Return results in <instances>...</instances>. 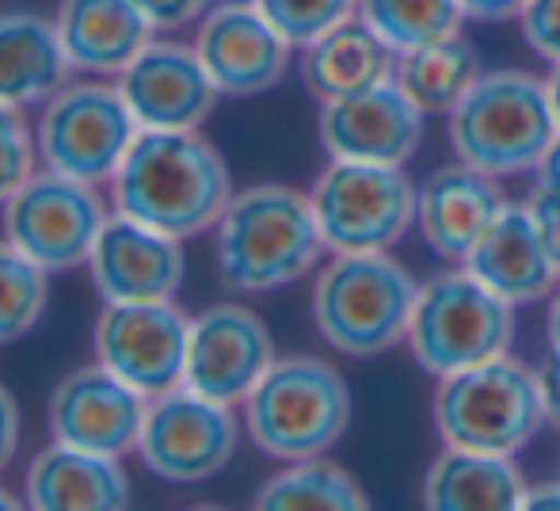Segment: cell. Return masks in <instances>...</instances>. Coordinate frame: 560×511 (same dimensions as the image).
I'll list each match as a JSON object with an SVG mask.
<instances>
[{
    "instance_id": "cell-28",
    "label": "cell",
    "mask_w": 560,
    "mask_h": 511,
    "mask_svg": "<svg viewBox=\"0 0 560 511\" xmlns=\"http://www.w3.org/2000/svg\"><path fill=\"white\" fill-rule=\"evenodd\" d=\"M359 20L393 54L462 35V0H359Z\"/></svg>"
},
{
    "instance_id": "cell-34",
    "label": "cell",
    "mask_w": 560,
    "mask_h": 511,
    "mask_svg": "<svg viewBox=\"0 0 560 511\" xmlns=\"http://www.w3.org/2000/svg\"><path fill=\"white\" fill-rule=\"evenodd\" d=\"M133 4L145 12V20L153 23L156 31H176V27H187L191 20H199L207 0H133Z\"/></svg>"
},
{
    "instance_id": "cell-3",
    "label": "cell",
    "mask_w": 560,
    "mask_h": 511,
    "mask_svg": "<svg viewBox=\"0 0 560 511\" xmlns=\"http://www.w3.org/2000/svg\"><path fill=\"white\" fill-rule=\"evenodd\" d=\"M557 138L560 130L546 81L523 69L480 73L450 112V146L457 161L495 179L534 172Z\"/></svg>"
},
{
    "instance_id": "cell-10",
    "label": "cell",
    "mask_w": 560,
    "mask_h": 511,
    "mask_svg": "<svg viewBox=\"0 0 560 511\" xmlns=\"http://www.w3.org/2000/svg\"><path fill=\"white\" fill-rule=\"evenodd\" d=\"M107 214L92 184L61 172H38L4 202V237L43 271H73L89 264Z\"/></svg>"
},
{
    "instance_id": "cell-22",
    "label": "cell",
    "mask_w": 560,
    "mask_h": 511,
    "mask_svg": "<svg viewBox=\"0 0 560 511\" xmlns=\"http://www.w3.org/2000/svg\"><path fill=\"white\" fill-rule=\"evenodd\" d=\"M54 23L69 66L84 73H122L156 31L133 0H61Z\"/></svg>"
},
{
    "instance_id": "cell-19",
    "label": "cell",
    "mask_w": 560,
    "mask_h": 511,
    "mask_svg": "<svg viewBox=\"0 0 560 511\" xmlns=\"http://www.w3.org/2000/svg\"><path fill=\"white\" fill-rule=\"evenodd\" d=\"M462 264L465 271L477 275L488 290H495L511 305L541 302L560 287V267L541 245L526 202L523 207L503 202V210L480 233V241L469 248Z\"/></svg>"
},
{
    "instance_id": "cell-29",
    "label": "cell",
    "mask_w": 560,
    "mask_h": 511,
    "mask_svg": "<svg viewBox=\"0 0 560 511\" xmlns=\"http://www.w3.org/2000/svg\"><path fill=\"white\" fill-rule=\"evenodd\" d=\"M50 294V271L23 256L12 241H0V348L15 344L38 325Z\"/></svg>"
},
{
    "instance_id": "cell-36",
    "label": "cell",
    "mask_w": 560,
    "mask_h": 511,
    "mask_svg": "<svg viewBox=\"0 0 560 511\" xmlns=\"http://www.w3.org/2000/svg\"><path fill=\"white\" fill-rule=\"evenodd\" d=\"M541 400H546V420L560 428V351H549V359L538 367Z\"/></svg>"
},
{
    "instance_id": "cell-21",
    "label": "cell",
    "mask_w": 560,
    "mask_h": 511,
    "mask_svg": "<svg viewBox=\"0 0 560 511\" xmlns=\"http://www.w3.org/2000/svg\"><path fill=\"white\" fill-rule=\"evenodd\" d=\"M27 504L38 511H118L130 504V477L112 454L54 439L27 466Z\"/></svg>"
},
{
    "instance_id": "cell-35",
    "label": "cell",
    "mask_w": 560,
    "mask_h": 511,
    "mask_svg": "<svg viewBox=\"0 0 560 511\" xmlns=\"http://www.w3.org/2000/svg\"><path fill=\"white\" fill-rule=\"evenodd\" d=\"M15 446H20V405L12 393L0 385V469L12 466Z\"/></svg>"
},
{
    "instance_id": "cell-17",
    "label": "cell",
    "mask_w": 560,
    "mask_h": 511,
    "mask_svg": "<svg viewBox=\"0 0 560 511\" xmlns=\"http://www.w3.org/2000/svg\"><path fill=\"white\" fill-rule=\"evenodd\" d=\"M118 92L141 130H195L222 96L199 50L179 43H149L118 73Z\"/></svg>"
},
{
    "instance_id": "cell-25",
    "label": "cell",
    "mask_w": 560,
    "mask_h": 511,
    "mask_svg": "<svg viewBox=\"0 0 560 511\" xmlns=\"http://www.w3.org/2000/svg\"><path fill=\"white\" fill-rule=\"evenodd\" d=\"M393 69H397V54L359 15H351L305 46L302 81L320 104H328V100H343L393 81Z\"/></svg>"
},
{
    "instance_id": "cell-14",
    "label": "cell",
    "mask_w": 560,
    "mask_h": 511,
    "mask_svg": "<svg viewBox=\"0 0 560 511\" xmlns=\"http://www.w3.org/2000/svg\"><path fill=\"white\" fill-rule=\"evenodd\" d=\"M195 50L222 96L248 100L287 77L294 43L259 12L256 0H222L202 20Z\"/></svg>"
},
{
    "instance_id": "cell-12",
    "label": "cell",
    "mask_w": 560,
    "mask_h": 511,
    "mask_svg": "<svg viewBox=\"0 0 560 511\" xmlns=\"http://www.w3.org/2000/svg\"><path fill=\"white\" fill-rule=\"evenodd\" d=\"M191 321L168 302H107L96 321V359L145 397L184 385Z\"/></svg>"
},
{
    "instance_id": "cell-16",
    "label": "cell",
    "mask_w": 560,
    "mask_h": 511,
    "mask_svg": "<svg viewBox=\"0 0 560 511\" xmlns=\"http://www.w3.org/2000/svg\"><path fill=\"white\" fill-rule=\"evenodd\" d=\"M320 146L332 161L405 169L423 146V112L397 81L320 104Z\"/></svg>"
},
{
    "instance_id": "cell-20",
    "label": "cell",
    "mask_w": 560,
    "mask_h": 511,
    "mask_svg": "<svg viewBox=\"0 0 560 511\" xmlns=\"http://www.w3.org/2000/svg\"><path fill=\"white\" fill-rule=\"evenodd\" d=\"M503 210V191L495 176L457 161L435 169L416 191V225L431 253L443 259H465L480 233Z\"/></svg>"
},
{
    "instance_id": "cell-32",
    "label": "cell",
    "mask_w": 560,
    "mask_h": 511,
    "mask_svg": "<svg viewBox=\"0 0 560 511\" xmlns=\"http://www.w3.org/2000/svg\"><path fill=\"white\" fill-rule=\"evenodd\" d=\"M523 38L538 58L560 61V0H526L523 8Z\"/></svg>"
},
{
    "instance_id": "cell-42",
    "label": "cell",
    "mask_w": 560,
    "mask_h": 511,
    "mask_svg": "<svg viewBox=\"0 0 560 511\" xmlns=\"http://www.w3.org/2000/svg\"><path fill=\"white\" fill-rule=\"evenodd\" d=\"M15 508H20V500H15L12 492L0 489V511H15Z\"/></svg>"
},
{
    "instance_id": "cell-40",
    "label": "cell",
    "mask_w": 560,
    "mask_h": 511,
    "mask_svg": "<svg viewBox=\"0 0 560 511\" xmlns=\"http://www.w3.org/2000/svg\"><path fill=\"white\" fill-rule=\"evenodd\" d=\"M546 333H549V351H560V287H557L553 302H549Z\"/></svg>"
},
{
    "instance_id": "cell-6",
    "label": "cell",
    "mask_w": 560,
    "mask_h": 511,
    "mask_svg": "<svg viewBox=\"0 0 560 511\" xmlns=\"http://www.w3.org/2000/svg\"><path fill=\"white\" fill-rule=\"evenodd\" d=\"M431 413L446 446L503 458H515L526 443H534L541 423H549L538 371H526L511 356L446 374Z\"/></svg>"
},
{
    "instance_id": "cell-30",
    "label": "cell",
    "mask_w": 560,
    "mask_h": 511,
    "mask_svg": "<svg viewBox=\"0 0 560 511\" xmlns=\"http://www.w3.org/2000/svg\"><path fill=\"white\" fill-rule=\"evenodd\" d=\"M256 8L302 50L325 31L359 15V0H256Z\"/></svg>"
},
{
    "instance_id": "cell-2",
    "label": "cell",
    "mask_w": 560,
    "mask_h": 511,
    "mask_svg": "<svg viewBox=\"0 0 560 511\" xmlns=\"http://www.w3.org/2000/svg\"><path fill=\"white\" fill-rule=\"evenodd\" d=\"M328 253L310 195L282 184H256L229 199L218 218V267L244 294L298 282Z\"/></svg>"
},
{
    "instance_id": "cell-9",
    "label": "cell",
    "mask_w": 560,
    "mask_h": 511,
    "mask_svg": "<svg viewBox=\"0 0 560 511\" xmlns=\"http://www.w3.org/2000/svg\"><path fill=\"white\" fill-rule=\"evenodd\" d=\"M138 130L118 84H66L46 100L35 146L50 172L96 187L115 179Z\"/></svg>"
},
{
    "instance_id": "cell-24",
    "label": "cell",
    "mask_w": 560,
    "mask_h": 511,
    "mask_svg": "<svg viewBox=\"0 0 560 511\" xmlns=\"http://www.w3.org/2000/svg\"><path fill=\"white\" fill-rule=\"evenodd\" d=\"M518 466L503 454L446 446L423 477V508L431 511H518L526 504Z\"/></svg>"
},
{
    "instance_id": "cell-27",
    "label": "cell",
    "mask_w": 560,
    "mask_h": 511,
    "mask_svg": "<svg viewBox=\"0 0 560 511\" xmlns=\"http://www.w3.org/2000/svg\"><path fill=\"white\" fill-rule=\"evenodd\" d=\"M259 511H366L362 485L343 466L325 458L290 462L282 474L264 481L256 497Z\"/></svg>"
},
{
    "instance_id": "cell-33",
    "label": "cell",
    "mask_w": 560,
    "mask_h": 511,
    "mask_svg": "<svg viewBox=\"0 0 560 511\" xmlns=\"http://www.w3.org/2000/svg\"><path fill=\"white\" fill-rule=\"evenodd\" d=\"M526 210H530V222H534V230H538L546 253L553 256V264L560 267V195L538 187V191L530 195V202H526Z\"/></svg>"
},
{
    "instance_id": "cell-39",
    "label": "cell",
    "mask_w": 560,
    "mask_h": 511,
    "mask_svg": "<svg viewBox=\"0 0 560 511\" xmlns=\"http://www.w3.org/2000/svg\"><path fill=\"white\" fill-rule=\"evenodd\" d=\"M538 187H546V191H557L560 195V138L549 146V153L538 161Z\"/></svg>"
},
{
    "instance_id": "cell-8",
    "label": "cell",
    "mask_w": 560,
    "mask_h": 511,
    "mask_svg": "<svg viewBox=\"0 0 560 511\" xmlns=\"http://www.w3.org/2000/svg\"><path fill=\"white\" fill-rule=\"evenodd\" d=\"M328 253H389L416 222V187L405 169L332 161L310 191Z\"/></svg>"
},
{
    "instance_id": "cell-4",
    "label": "cell",
    "mask_w": 560,
    "mask_h": 511,
    "mask_svg": "<svg viewBox=\"0 0 560 511\" xmlns=\"http://www.w3.org/2000/svg\"><path fill=\"white\" fill-rule=\"evenodd\" d=\"M244 428L267 458H325L351 428V390L325 359H275L244 397Z\"/></svg>"
},
{
    "instance_id": "cell-38",
    "label": "cell",
    "mask_w": 560,
    "mask_h": 511,
    "mask_svg": "<svg viewBox=\"0 0 560 511\" xmlns=\"http://www.w3.org/2000/svg\"><path fill=\"white\" fill-rule=\"evenodd\" d=\"M526 511H560V481L530 485L526 489Z\"/></svg>"
},
{
    "instance_id": "cell-37",
    "label": "cell",
    "mask_w": 560,
    "mask_h": 511,
    "mask_svg": "<svg viewBox=\"0 0 560 511\" xmlns=\"http://www.w3.org/2000/svg\"><path fill=\"white\" fill-rule=\"evenodd\" d=\"M526 0H462L465 20H485V23H503L523 15Z\"/></svg>"
},
{
    "instance_id": "cell-11",
    "label": "cell",
    "mask_w": 560,
    "mask_h": 511,
    "mask_svg": "<svg viewBox=\"0 0 560 511\" xmlns=\"http://www.w3.org/2000/svg\"><path fill=\"white\" fill-rule=\"evenodd\" d=\"M236 439L241 431L229 405L176 385L161 397H149L138 454L149 474L172 485H199L233 462Z\"/></svg>"
},
{
    "instance_id": "cell-23",
    "label": "cell",
    "mask_w": 560,
    "mask_h": 511,
    "mask_svg": "<svg viewBox=\"0 0 560 511\" xmlns=\"http://www.w3.org/2000/svg\"><path fill=\"white\" fill-rule=\"evenodd\" d=\"M69 58L61 46L58 23L35 12L0 15V104L31 107L46 104L58 89H66Z\"/></svg>"
},
{
    "instance_id": "cell-26",
    "label": "cell",
    "mask_w": 560,
    "mask_h": 511,
    "mask_svg": "<svg viewBox=\"0 0 560 511\" xmlns=\"http://www.w3.org/2000/svg\"><path fill=\"white\" fill-rule=\"evenodd\" d=\"M480 77V54L469 38L450 35L420 50L397 54L393 81L423 115H450Z\"/></svg>"
},
{
    "instance_id": "cell-31",
    "label": "cell",
    "mask_w": 560,
    "mask_h": 511,
    "mask_svg": "<svg viewBox=\"0 0 560 511\" xmlns=\"http://www.w3.org/2000/svg\"><path fill=\"white\" fill-rule=\"evenodd\" d=\"M35 153L38 146L31 141L20 112L0 104V207L35 176Z\"/></svg>"
},
{
    "instance_id": "cell-41",
    "label": "cell",
    "mask_w": 560,
    "mask_h": 511,
    "mask_svg": "<svg viewBox=\"0 0 560 511\" xmlns=\"http://www.w3.org/2000/svg\"><path fill=\"white\" fill-rule=\"evenodd\" d=\"M546 89H549V104H553V115H557V130H560V61L553 66V73L546 77Z\"/></svg>"
},
{
    "instance_id": "cell-1",
    "label": "cell",
    "mask_w": 560,
    "mask_h": 511,
    "mask_svg": "<svg viewBox=\"0 0 560 511\" xmlns=\"http://www.w3.org/2000/svg\"><path fill=\"white\" fill-rule=\"evenodd\" d=\"M112 191L118 214L179 241L218 225L233 199L222 153L195 130H138Z\"/></svg>"
},
{
    "instance_id": "cell-13",
    "label": "cell",
    "mask_w": 560,
    "mask_h": 511,
    "mask_svg": "<svg viewBox=\"0 0 560 511\" xmlns=\"http://www.w3.org/2000/svg\"><path fill=\"white\" fill-rule=\"evenodd\" d=\"M275 363V340L252 310L233 302L210 305L191 317L184 385L222 405H236Z\"/></svg>"
},
{
    "instance_id": "cell-7",
    "label": "cell",
    "mask_w": 560,
    "mask_h": 511,
    "mask_svg": "<svg viewBox=\"0 0 560 511\" xmlns=\"http://www.w3.org/2000/svg\"><path fill=\"white\" fill-rule=\"evenodd\" d=\"M515 336V305L488 290L477 275L446 271L420 287L408 325L412 359L428 374H457L508 356Z\"/></svg>"
},
{
    "instance_id": "cell-15",
    "label": "cell",
    "mask_w": 560,
    "mask_h": 511,
    "mask_svg": "<svg viewBox=\"0 0 560 511\" xmlns=\"http://www.w3.org/2000/svg\"><path fill=\"white\" fill-rule=\"evenodd\" d=\"M149 413V397L122 382L104 363L96 367H77L73 374L58 382L50 393V435L58 443L81 446V451L96 454H126L138 446L141 423Z\"/></svg>"
},
{
    "instance_id": "cell-5",
    "label": "cell",
    "mask_w": 560,
    "mask_h": 511,
    "mask_svg": "<svg viewBox=\"0 0 560 511\" xmlns=\"http://www.w3.org/2000/svg\"><path fill=\"white\" fill-rule=\"evenodd\" d=\"M420 287L389 253H339L313 287V325L328 348L370 359L408 340Z\"/></svg>"
},
{
    "instance_id": "cell-18",
    "label": "cell",
    "mask_w": 560,
    "mask_h": 511,
    "mask_svg": "<svg viewBox=\"0 0 560 511\" xmlns=\"http://www.w3.org/2000/svg\"><path fill=\"white\" fill-rule=\"evenodd\" d=\"M184 245L138 218L115 214L104 222L89 271L104 302H168L184 282Z\"/></svg>"
}]
</instances>
